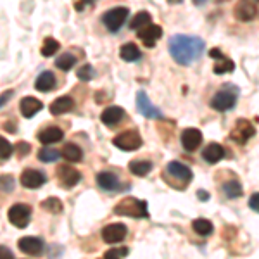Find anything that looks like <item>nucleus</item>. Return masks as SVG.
I'll list each match as a JSON object with an SVG mask.
<instances>
[{"label":"nucleus","mask_w":259,"mask_h":259,"mask_svg":"<svg viewBox=\"0 0 259 259\" xmlns=\"http://www.w3.org/2000/svg\"><path fill=\"white\" fill-rule=\"evenodd\" d=\"M61 49V44L56 38H45L44 44H41V56L44 57H52L54 54H57Z\"/></svg>","instance_id":"32"},{"label":"nucleus","mask_w":259,"mask_h":259,"mask_svg":"<svg viewBox=\"0 0 259 259\" xmlns=\"http://www.w3.org/2000/svg\"><path fill=\"white\" fill-rule=\"evenodd\" d=\"M204 2H207V0H194V4H195V6H202Z\"/></svg>","instance_id":"44"},{"label":"nucleus","mask_w":259,"mask_h":259,"mask_svg":"<svg viewBox=\"0 0 259 259\" xmlns=\"http://www.w3.org/2000/svg\"><path fill=\"white\" fill-rule=\"evenodd\" d=\"M61 156L69 162H80L83 159V150L76 144H66L62 147Z\"/></svg>","instance_id":"26"},{"label":"nucleus","mask_w":259,"mask_h":259,"mask_svg":"<svg viewBox=\"0 0 259 259\" xmlns=\"http://www.w3.org/2000/svg\"><path fill=\"white\" fill-rule=\"evenodd\" d=\"M233 14L242 23H249V21H252L257 16L256 2H252V0H239V4L233 9Z\"/></svg>","instance_id":"13"},{"label":"nucleus","mask_w":259,"mask_h":259,"mask_svg":"<svg viewBox=\"0 0 259 259\" xmlns=\"http://www.w3.org/2000/svg\"><path fill=\"white\" fill-rule=\"evenodd\" d=\"M16 187V180L12 175H0V192L11 194Z\"/></svg>","instance_id":"35"},{"label":"nucleus","mask_w":259,"mask_h":259,"mask_svg":"<svg viewBox=\"0 0 259 259\" xmlns=\"http://www.w3.org/2000/svg\"><path fill=\"white\" fill-rule=\"evenodd\" d=\"M150 21H152V16H150L147 11H140L135 14V18L130 21V28H132V30H140V28L150 24Z\"/></svg>","instance_id":"29"},{"label":"nucleus","mask_w":259,"mask_h":259,"mask_svg":"<svg viewBox=\"0 0 259 259\" xmlns=\"http://www.w3.org/2000/svg\"><path fill=\"white\" fill-rule=\"evenodd\" d=\"M18 245L24 254H30V256H41L44 252V240L38 237H23L19 239Z\"/></svg>","instance_id":"16"},{"label":"nucleus","mask_w":259,"mask_h":259,"mask_svg":"<svg viewBox=\"0 0 259 259\" xmlns=\"http://www.w3.org/2000/svg\"><path fill=\"white\" fill-rule=\"evenodd\" d=\"M114 214L119 216H130V218H149V209L147 202L135 197H126L121 199L114 206Z\"/></svg>","instance_id":"2"},{"label":"nucleus","mask_w":259,"mask_h":259,"mask_svg":"<svg viewBox=\"0 0 259 259\" xmlns=\"http://www.w3.org/2000/svg\"><path fill=\"white\" fill-rule=\"evenodd\" d=\"M12 145L9 140H6L4 137H0V157L2 159H9V157L12 156Z\"/></svg>","instance_id":"37"},{"label":"nucleus","mask_w":259,"mask_h":259,"mask_svg":"<svg viewBox=\"0 0 259 259\" xmlns=\"http://www.w3.org/2000/svg\"><path fill=\"white\" fill-rule=\"evenodd\" d=\"M197 197L202 200V202H206V200L209 199V194H207L206 190H197Z\"/></svg>","instance_id":"43"},{"label":"nucleus","mask_w":259,"mask_h":259,"mask_svg":"<svg viewBox=\"0 0 259 259\" xmlns=\"http://www.w3.org/2000/svg\"><path fill=\"white\" fill-rule=\"evenodd\" d=\"M35 89L38 92H45V94L56 89V76H54L52 71H44V73L38 74L35 81Z\"/></svg>","instance_id":"24"},{"label":"nucleus","mask_w":259,"mask_h":259,"mask_svg":"<svg viewBox=\"0 0 259 259\" xmlns=\"http://www.w3.org/2000/svg\"><path fill=\"white\" fill-rule=\"evenodd\" d=\"M137 107H139V111L142 112V116H145V118H149V119H161L162 118V112L150 102V99L145 90H140L139 94H137Z\"/></svg>","instance_id":"9"},{"label":"nucleus","mask_w":259,"mask_h":259,"mask_svg":"<svg viewBox=\"0 0 259 259\" xmlns=\"http://www.w3.org/2000/svg\"><path fill=\"white\" fill-rule=\"evenodd\" d=\"M202 157H204V161L209 162V164H216V162H220L225 157V149L221 147L220 144L212 142V144H209L202 150Z\"/></svg>","instance_id":"23"},{"label":"nucleus","mask_w":259,"mask_h":259,"mask_svg":"<svg viewBox=\"0 0 259 259\" xmlns=\"http://www.w3.org/2000/svg\"><path fill=\"white\" fill-rule=\"evenodd\" d=\"M95 180H97V185L102 190H107V192L119 190V180L114 173H111V171H100L97 177H95Z\"/></svg>","instance_id":"20"},{"label":"nucleus","mask_w":259,"mask_h":259,"mask_svg":"<svg viewBox=\"0 0 259 259\" xmlns=\"http://www.w3.org/2000/svg\"><path fill=\"white\" fill-rule=\"evenodd\" d=\"M166 171H168L173 178H177L183 183H189L192 180V177H194L189 166L183 164V162H178V161H171L169 164L166 166Z\"/></svg>","instance_id":"18"},{"label":"nucleus","mask_w":259,"mask_h":259,"mask_svg":"<svg viewBox=\"0 0 259 259\" xmlns=\"http://www.w3.org/2000/svg\"><path fill=\"white\" fill-rule=\"evenodd\" d=\"M180 140H182V145L187 152H194V150H197L200 147V144H202V133H200V130L197 128H185L182 132Z\"/></svg>","instance_id":"14"},{"label":"nucleus","mask_w":259,"mask_h":259,"mask_svg":"<svg viewBox=\"0 0 259 259\" xmlns=\"http://www.w3.org/2000/svg\"><path fill=\"white\" fill-rule=\"evenodd\" d=\"M19 182H21V185H23L24 189L36 190V189H40L45 182H47V177H45V175L41 173V171H38V169L26 168L23 173H21Z\"/></svg>","instance_id":"10"},{"label":"nucleus","mask_w":259,"mask_h":259,"mask_svg":"<svg viewBox=\"0 0 259 259\" xmlns=\"http://www.w3.org/2000/svg\"><path fill=\"white\" fill-rule=\"evenodd\" d=\"M128 256V247H118V249H109L106 252L104 259H123Z\"/></svg>","instance_id":"38"},{"label":"nucleus","mask_w":259,"mask_h":259,"mask_svg":"<svg viewBox=\"0 0 259 259\" xmlns=\"http://www.w3.org/2000/svg\"><path fill=\"white\" fill-rule=\"evenodd\" d=\"M206 44L199 36L192 35H175L169 40V54L178 64L190 66L194 61L200 59Z\"/></svg>","instance_id":"1"},{"label":"nucleus","mask_w":259,"mask_h":259,"mask_svg":"<svg viewBox=\"0 0 259 259\" xmlns=\"http://www.w3.org/2000/svg\"><path fill=\"white\" fill-rule=\"evenodd\" d=\"M192 228H194V232L197 233V235H200V237H207V235H211V233L214 232V227H212L211 221L204 220V218H199V220L192 221Z\"/></svg>","instance_id":"28"},{"label":"nucleus","mask_w":259,"mask_h":259,"mask_svg":"<svg viewBox=\"0 0 259 259\" xmlns=\"http://www.w3.org/2000/svg\"><path fill=\"white\" fill-rule=\"evenodd\" d=\"M124 116H126V112H124L123 107L109 106L102 111V114H100V121H102L106 126H118L121 121L124 119Z\"/></svg>","instance_id":"15"},{"label":"nucleus","mask_w":259,"mask_h":259,"mask_svg":"<svg viewBox=\"0 0 259 259\" xmlns=\"http://www.w3.org/2000/svg\"><path fill=\"white\" fill-rule=\"evenodd\" d=\"M211 57H214V74H225V73H232L233 69H235V64H233L232 59H228V57H225L223 54H221L220 49H212L209 52Z\"/></svg>","instance_id":"17"},{"label":"nucleus","mask_w":259,"mask_h":259,"mask_svg":"<svg viewBox=\"0 0 259 259\" xmlns=\"http://www.w3.org/2000/svg\"><path fill=\"white\" fill-rule=\"evenodd\" d=\"M7 218L14 227L26 228L31 220V207L28 204H14L7 212Z\"/></svg>","instance_id":"6"},{"label":"nucleus","mask_w":259,"mask_h":259,"mask_svg":"<svg viewBox=\"0 0 259 259\" xmlns=\"http://www.w3.org/2000/svg\"><path fill=\"white\" fill-rule=\"evenodd\" d=\"M112 144L124 152H133V150L140 149L144 142H142V137L137 130H128V132H123L118 137H114Z\"/></svg>","instance_id":"4"},{"label":"nucleus","mask_w":259,"mask_h":259,"mask_svg":"<svg viewBox=\"0 0 259 259\" xmlns=\"http://www.w3.org/2000/svg\"><path fill=\"white\" fill-rule=\"evenodd\" d=\"M94 74H95V71L90 64H83L81 68L76 71V76L80 78L81 81H90L92 78H94Z\"/></svg>","instance_id":"36"},{"label":"nucleus","mask_w":259,"mask_h":259,"mask_svg":"<svg viewBox=\"0 0 259 259\" xmlns=\"http://www.w3.org/2000/svg\"><path fill=\"white\" fill-rule=\"evenodd\" d=\"M130 171H132L135 177H147V175L152 171V162L150 161H144V159H135L130 162Z\"/></svg>","instance_id":"27"},{"label":"nucleus","mask_w":259,"mask_h":259,"mask_svg":"<svg viewBox=\"0 0 259 259\" xmlns=\"http://www.w3.org/2000/svg\"><path fill=\"white\" fill-rule=\"evenodd\" d=\"M128 233L126 225L123 223H111L107 227L102 228V239L106 244H119V242L124 240Z\"/></svg>","instance_id":"11"},{"label":"nucleus","mask_w":259,"mask_h":259,"mask_svg":"<svg viewBox=\"0 0 259 259\" xmlns=\"http://www.w3.org/2000/svg\"><path fill=\"white\" fill-rule=\"evenodd\" d=\"M216 2H218V4H221V2H228V0H216Z\"/></svg>","instance_id":"45"},{"label":"nucleus","mask_w":259,"mask_h":259,"mask_svg":"<svg viewBox=\"0 0 259 259\" xmlns=\"http://www.w3.org/2000/svg\"><path fill=\"white\" fill-rule=\"evenodd\" d=\"M223 192L227 194L228 199H237V197H240L244 190H242V185H240L239 180H230V182H227L223 185Z\"/></svg>","instance_id":"31"},{"label":"nucleus","mask_w":259,"mask_h":259,"mask_svg":"<svg viewBox=\"0 0 259 259\" xmlns=\"http://www.w3.org/2000/svg\"><path fill=\"white\" fill-rule=\"evenodd\" d=\"M14 95V90H7V92H4L2 95H0V107L2 106H6L7 102H9V99Z\"/></svg>","instance_id":"41"},{"label":"nucleus","mask_w":259,"mask_h":259,"mask_svg":"<svg viewBox=\"0 0 259 259\" xmlns=\"http://www.w3.org/2000/svg\"><path fill=\"white\" fill-rule=\"evenodd\" d=\"M41 209H45L50 214H61L62 209H64V206H62V202L57 197H49L45 199L44 202L40 204Z\"/></svg>","instance_id":"30"},{"label":"nucleus","mask_w":259,"mask_h":259,"mask_svg":"<svg viewBox=\"0 0 259 259\" xmlns=\"http://www.w3.org/2000/svg\"><path fill=\"white\" fill-rule=\"evenodd\" d=\"M41 144H56L64 139V132L59 128V126H49V128H44L41 132L36 135Z\"/></svg>","instance_id":"22"},{"label":"nucleus","mask_w":259,"mask_h":259,"mask_svg":"<svg viewBox=\"0 0 259 259\" xmlns=\"http://www.w3.org/2000/svg\"><path fill=\"white\" fill-rule=\"evenodd\" d=\"M119 57L126 62H135L142 57V52L135 44H124L119 49Z\"/></svg>","instance_id":"25"},{"label":"nucleus","mask_w":259,"mask_h":259,"mask_svg":"<svg viewBox=\"0 0 259 259\" xmlns=\"http://www.w3.org/2000/svg\"><path fill=\"white\" fill-rule=\"evenodd\" d=\"M44 109V104L40 102L36 97H23L19 102V111L21 114L24 116V118H33V116L36 114V112H40Z\"/></svg>","instance_id":"19"},{"label":"nucleus","mask_w":259,"mask_h":259,"mask_svg":"<svg viewBox=\"0 0 259 259\" xmlns=\"http://www.w3.org/2000/svg\"><path fill=\"white\" fill-rule=\"evenodd\" d=\"M254 135H256V128L252 126V123L247 119H239L235 123V128L230 133V139L233 142H237V144H245V142H249Z\"/></svg>","instance_id":"7"},{"label":"nucleus","mask_w":259,"mask_h":259,"mask_svg":"<svg viewBox=\"0 0 259 259\" xmlns=\"http://www.w3.org/2000/svg\"><path fill=\"white\" fill-rule=\"evenodd\" d=\"M57 159H59V152L56 149L41 147L38 150V161L41 162H56Z\"/></svg>","instance_id":"34"},{"label":"nucleus","mask_w":259,"mask_h":259,"mask_svg":"<svg viewBox=\"0 0 259 259\" xmlns=\"http://www.w3.org/2000/svg\"><path fill=\"white\" fill-rule=\"evenodd\" d=\"M30 152V145L26 144V142H19L18 144V154H21V156H24V154Z\"/></svg>","instance_id":"42"},{"label":"nucleus","mask_w":259,"mask_h":259,"mask_svg":"<svg viewBox=\"0 0 259 259\" xmlns=\"http://www.w3.org/2000/svg\"><path fill=\"white\" fill-rule=\"evenodd\" d=\"M73 107H74V100L68 97V95H64V97L54 100V102L50 104L49 111H50V114H54V116H61V114H66V112L73 111Z\"/></svg>","instance_id":"21"},{"label":"nucleus","mask_w":259,"mask_h":259,"mask_svg":"<svg viewBox=\"0 0 259 259\" xmlns=\"http://www.w3.org/2000/svg\"><path fill=\"white\" fill-rule=\"evenodd\" d=\"M128 14H130L128 7H114V9L104 12L102 23L111 33H116L124 24V21L128 19Z\"/></svg>","instance_id":"5"},{"label":"nucleus","mask_w":259,"mask_h":259,"mask_svg":"<svg viewBox=\"0 0 259 259\" xmlns=\"http://www.w3.org/2000/svg\"><path fill=\"white\" fill-rule=\"evenodd\" d=\"M237 99H239V89L235 85H232V83H228V85L221 87L218 94H214V97L211 99V107L220 112L230 111L235 107Z\"/></svg>","instance_id":"3"},{"label":"nucleus","mask_w":259,"mask_h":259,"mask_svg":"<svg viewBox=\"0 0 259 259\" xmlns=\"http://www.w3.org/2000/svg\"><path fill=\"white\" fill-rule=\"evenodd\" d=\"M74 64H76V57H74L73 54H69V52L62 54V56L57 57V61H56V68H59L61 71L73 69Z\"/></svg>","instance_id":"33"},{"label":"nucleus","mask_w":259,"mask_h":259,"mask_svg":"<svg viewBox=\"0 0 259 259\" xmlns=\"http://www.w3.org/2000/svg\"><path fill=\"white\" fill-rule=\"evenodd\" d=\"M0 259H14V254L9 247L6 245H0Z\"/></svg>","instance_id":"40"},{"label":"nucleus","mask_w":259,"mask_h":259,"mask_svg":"<svg viewBox=\"0 0 259 259\" xmlns=\"http://www.w3.org/2000/svg\"><path fill=\"white\" fill-rule=\"evenodd\" d=\"M137 36H139V40L145 47L154 49L156 47V41L161 40V36H162V28L157 26V24H147V26L140 28Z\"/></svg>","instance_id":"12"},{"label":"nucleus","mask_w":259,"mask_h":259,"mask_svg":"<svg viewBox=\"0 0 259 259\" xmlns=\"http://www.w3.org/2000/svg\"><path fill=\"white\" fill-rule=\"evenodd\" d=\"M249 207L254 212L259 211V195H257V192H256V194H252V197L249 199Z\"/></svg>","instance_id":"39"},{"label":"nucleus","mask_w":259,"mask_h":259,"mask_svg":"<svg viewBox=\"0 0 259 259\" xmlns=\"http://www.w3.org/2000/svg\"><path fill=\"white\" fill-rule=\"evenodd\" d=\"M57 180H59L62 189L69 190L80 183L81 175H80V171H76L73 166L62 164V166H59V169H57Z\"/></svg>","instance_id":"8"}]
</instances>
